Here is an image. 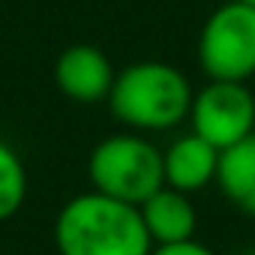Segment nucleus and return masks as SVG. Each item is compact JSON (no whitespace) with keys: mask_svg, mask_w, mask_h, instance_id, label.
<instances>
[{"mask_svg":"<svg viewBox=\"0 0 255 255\" xmlns=\"http://www.w3.org/2000/svg\"><path fill=\"white\" fill-rule=\"evenodd\" d=\"M111 117L132 132H165L189 117L192 87L186 75L162 60H138L114 75L108 93Z\"/></svg>","mask_w":255,"mask_h":255,"instance_id":"nucleus-2","label":"nucleus"},{"mask_svg":"<svg viewBox=\"0 0 255 255\" xmlns=\"http://www.w3.org/2000/svg\"><path fill=\"white\" fill-rule=\"evenodd\" d=\"M150 255H216V252L207 249L204 243H198V240L192 237V240H180V243H162V246H153Z\"/></svg>","mask_w":255,"mask_h":255,"instance_id":"nucleus-11","label":"nucleus"},{"mask_svg":"<svg viewBox=\"0 0 255 255\" xmlns=\"http://www.w3.org/2000/svg\"><path fill=\"white\" fill-rule=\"evenodd\" d=\"M240 3H252V6H255V0H240Z\"/></svg>","mask_w":255,"mask_h":255,"instance_id":"nucleus-13","label":"nucleus"},{"mask_svg":"<svg viewBox=\"0 0 255 255\" xmlns=\"http://www.w3.org/2000/svg\"><path fill=\"white\" fill-rule=\"evenodd\" d=\"M87 177L93 192L138 207L165 186L162 150L138 132L108 135L90 150Z\"/></svg>","mask_w":255,"mask_h":255,"instance_id":"nucleus-3","label":"nucleus"},{"mask_svg":"<svg viewBox=\"0 0 255 255\" xmlns=\"http://www.w3.org/2000/svg\"><path fill=\"white\" fill-rule=\"evenodd\" d=\"M27 198V168L21 156L0 141V222L12 219Z\"/></svg>","mask_w":255,"mask_h":255,"instance_id":"nucleus-10","label":"nucleus"},{"mask_svg":"<svg viewBox=\"0 0 255 255\" xmlns=\"http://www.w3.org/2000/svg\"><path fill=\"white\" fill-rule=\"evenodd\" d=\"M240 255H255V249H246V252H240Z\"/></svg>","mask_w":255,"mask_h":255,"instance_id":"nucleus-12","label":"nucleus"},{"mask_svg":"<svg viewBox=\"0 0 255 255\" xmlns=\"http://www.w3.org/2000/svg\"><path fill=\"white\" fill-rule=\"evenodd\" d=\"M114 75L117 72H114L111 60L105 57V51H99L96 45H87V42L69 45L54 63V81H57L60 93L81 105L108 99Z\"/></svg>","mask_w":255,"mask_h":255,"instance_id":"nucleus-6","label":"nucleus"},{"mask_svg":"<svg viewBox=\"0 0 255 255\" xmlns=\"http://www.w3.org/2000/svg\"><path fill=\"white\" fill-rule=\"evenodd\" d=\"M54 246L60 255H150L153 249L135 204L93 189L60 207L54 219Z\"/></svg>","mask_w":255,"mask_h":255,"instance_id":"nucleus-1","label":"nucleus"},{"mask_svg":"<svg viewBox=\"0 0 255 255\" xmlns=\"http://www.w3.org/2000/svg\"><path fill=\"white\" fill-rule=\"evenodd\" d=\"M138 210H141V219H144V228H147L153 246L180 243V240L195 237L198 213H195V204L186 192L162 186L144 204H138Z\"/></svg>","mask_w":255,"mask_h":255,"instance_id":"nucleus-8","label":"nucleus"},{"mask_svg":"<svg viewBox=\"0 0 255 255\" xmlns=\"http://www.w3.org/2000/svg\"><path fill=\"white\" fill-rule=\"evenodd\" d=\"M198 63L207 81H240L255 75V6L225 0L198 33Z\"/></svg>","mask_w":255,"mask_h":255,"instance_id":"nucleus-4","label":"nucleus"},{"mask_svg":"<svg viewBox=\"0 0 255 255\" xmlns=\"http://www.w3.org/2000/svg\"><path fill=\"white\" fill-rule=\"evenodd\" d=\"M216 171H219V150L207 144L204 138H198L195 132L174 138L162 150L165 186L177 192H186V195L201 192L204 186L216 183Z\"/></svg>","mask_w":255,"mask_h":255,"instance_id":"nucleus-7","label":"nucleus"},{"mask_svg":"<svg viewBox=\"0 0 255 255\" xmlns=\"http://www.w3.org/2000/svg\"><path fill=\"white\" fill-rule=\"evenodd\" d=\"M216 186L237 210L255 216V132L219 153Z\"/></svg>","mask_w":255,"mask_h":255,"instance_id":"nucleus-9","label":"nucleus"},{"mask_svg":"<svg viewBox=\"0 0 255 255\" xmlns=\"http://www.w3.org/2000/svg\"><path fill=\"white\" fill-rule=\"evenodd\" d=\"M192 132L219 153L255 132V93L240 81H207L192 93Z\"/></svg>","mask_w":255,"mask_h":255,"instance_id":"nucleus-5","label":"nucleus"}]
</instances>
